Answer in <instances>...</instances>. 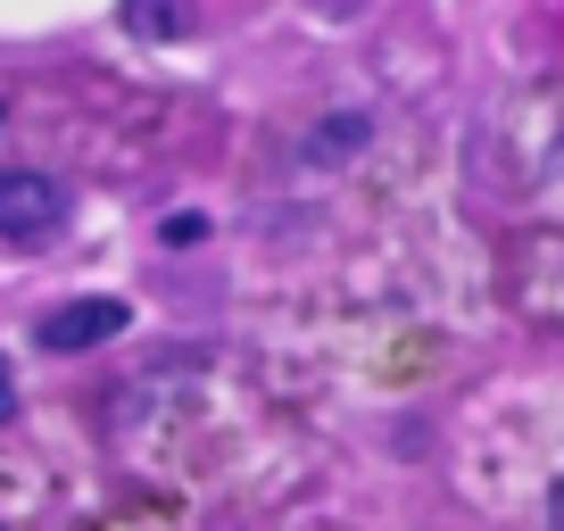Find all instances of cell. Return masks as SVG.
<instances>
[{
	"label": "cell",
	"instance_id": "5b68a950",
	"mask_svg": "<svg viewBox=\"0 0 564 531\" xmlns=\"http://www.w3.org/2000/svg\"><path fill=\"white\" fill-rule=\"evenodd\" d=\"M547 514H556V531H564V481H556V490H547Z\"/></svg>",
	"mask_w": 564,
	"mask_h": 531
},
{
	"label": "cell",
	"instance_id": "277c9868",
	"mask_svg": "<svg viewBox=\"0 0 564 531\" xmlns=\"http://www.w3.org/2000/svg\"><path fill=\"white\" fill-rule=\"evenodd\" d=\"M192 25V0H124V34L141 42H175Z\"/></svg>",
	"mask_w": 564,
	"mask_h": 531
},
{
	"label": "cell",
	"instance_id": "6da1fadb",
	"mask_svg": "<svg viewBox=\"0 0 564 531\" xmlns=\"http://www.w3.org/2000/svg\"><path fill=\"white\" fill-rule=\"evenodd\" d=\"M67 225V192H58L51 175H0V241H51V232Z\"/></svg>",
	"mask_w": 564,
	"mask_h": 531
},
{
	"label": "cell",
	"instance_id": "7a4b0ae2",
	"mask_svg": "<svg viewBox=\"0 0 564 531\" xmlns=\"http://www.w3.org/2000/svg\"><path fill=\"white\" fill-rule=\"evenodd\" d=\"M124 300H67V307H51V316H42V349H91V340H117L124 333Z\"/></svg>",
	"mask_w": 564,
	"mask_h": 531
},
{
	"label": "cell",
	"instance_id": "3957f363",
	"mask_svg": "<svg viewBox=\"0 0 564 531\" xmlns=\"http://www.w3.org/2000/svg\"><path fill=\"white\" fill-rule=\"evenodd\" d=\"M523 291L547 324H564V241H531V266H523Z\"/></svg>",
	"mask_w": 564,
	"mask_h": 531
},
{
	"label": "cell",
	"instance_id": "8992f818",
	"mask_svg": "<svg viewBox=\"0 0 564 531\" xmlns=\"http://www.w3.org/2000/svg\"><path fill=\"white\" fill-rule=\"evenodd\" d=\"M9 415H18V390H9V382H0V424H9Z\"/></svg>",
	"mask_w": 564,
	"mask_h": 531
}]
</instances>
